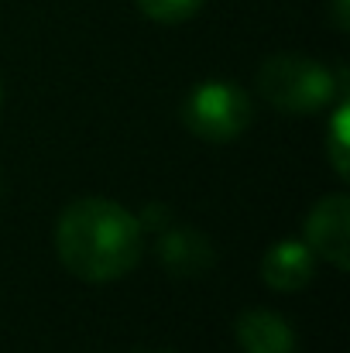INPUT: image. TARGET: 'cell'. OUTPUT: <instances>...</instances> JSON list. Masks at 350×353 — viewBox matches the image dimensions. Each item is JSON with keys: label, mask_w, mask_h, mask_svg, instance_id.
<instances>
[{"label": "cell", "mask_w": 350, "mask_h": 353, "mask_svg": "<svg viewBox=\"0 0 350 353\" xmlns=\"http://www.w3.org/2000/svg\"><path fill=\"white\" fill-rule=\"evenodd\" d=\"M144 227L114 199L86 196L62 210L55 250L69 274L83 281H117L141 261Z\"/></svg>", "instance_id": "obj_1"}, {"label": "cell", "mask_w": 350, "mask_h": 353, "mask_svg": "<svg viewBox=\"0 0 350 353\" xmlns=\"http://www.w3.org/2000/svg\"><path fill=\"white\" fill-rule=\"evenodd\" d=\"M257 90L261 97L285 114H316L344 97V86H337L333 72L306 55H271L257 69Z\"/></svg>", "instance_id": "obj_2"}, {"label": "cell", "mask_w": 350, "mask_h": 353, "mask_svg": "<svg viewBox=\"0 0 350 353\" xmlns=\"http://www.w3.org/2000/svg\"><path fill=\"white\" fill-rule=\"evenodd\" d=\"M251 120H254V103L233 83H203L182 103L186 130L213 144L240 137L251 127Z\"/></svg>", "instance_id": "obj_3"}, {"label": "cell", "mask_w": 350, "mask_h": 353, "mask_svg": "<svg viewBox=\"0 0 350 353\" xmlns=\"http://www.w3.org/2000/svg\"><path fill=\"white\" fill-rule=\"evenodd\" d=\"M306 247L333 264L337 271L350 268V199L344 192L323 196L306 216Z\"/></svg>", "instance_id": "obj_4"}, {"label": "cell", "mask_w": 350, "mask_h": 353, "mask_svg": "<svg viewBox=\"0 0 350 353\" xmlns=\"http://www.w3.org/2000/svg\"><path fill=\"white\" fill-rule=\"evenodd\" d=\"M316 274V254L306 240H278L261 257V281L275 292H302Z\"/></svg>", "instance_id": "obj_5"}, {"label": "cell", "mask_w": 350, "mask_h": 353, "mask_svg": "<svg viewBox=\"0 0 350 353\" xmlns=\"http://www.w3.org/2000/svg\"><path fill=\"white\" fill-rule=\"evenodd\" d=\"M244 353H295V330L271 309H247L233 323Z\"/></svg>", "instance_id": "obj_6"}, {"label": "cell", "mask_w": 350, "mask_h": 353, "mask_svg": "<svg viewBox=\"0 0 350 353\" xmlns=\"http://www.w3.org/2000/svg\"><path fill=\"white\" fill-rule=\"evenodd\" d=\"M158 257L172 274H200L217 261V250L200 230L186 227V230H165L162 234Z\"/></svg>", "instance_id": "obj_7"}, {"label": "cell", "mask_w": 350, "mask_h": 353, "mask_svg": "<svg viewBox=\"0 0 350 353\" xmlns=\"http://www.w3.org/2000/svg\"><path fill=\"white\" fill-rule=\"evenodd\" d=\"M347 120H350V110H347V103L340 100L337 114H333V120H330V130H327V158H330V165H333V172H337L340 179H347L350 175Z\"/></svg>", "instance_id": "obj_8"}, {"label": "cell", "mask_w": 350, "mask_h": 353, "mask_svg": "<svg viewBox=\"0 0 350 353\" xmlns=\"http://www.w3.org/2000/svg\"><path fill=\"white\" fill-rule=\"evenodd\" d=\"M137 10L155 24H182L189 21L206 0H134Z\"/></svg>", "instance_id": "obj_9"}, {"label": "cell", "mask_w": 350, "mask_h": 353, "mask_svg": "<svg viewBox=\"0 0 350 353\" xmlns=\"http://www.w3.org/2000/svg\"><path fill=\"white\" fill-rule=\"evenodd\" d=\"M330 10H333V24L340 31H350V0H330Z\"/></svg>", "instance_id": "obj_10"}, {"label": "cell", "mask_w": 350, "mask_h": 353, "mask_svg": "<svg viewBox=\"0 0 350 353\" xmlns=\"http://www.w3.org/2000/svg\"><path fill=\"white\" fill-rule=\"evenodd\" d=\"M0 103H3V86H0Z\"/></svg>", "instance_id": "obj_11"}]
</instances>
